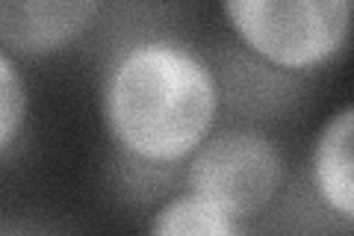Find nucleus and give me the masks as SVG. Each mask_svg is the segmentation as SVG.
Instances as JSON below:
<instances>
[{"instance_id": "obj_5", "label": "nucleus", "mask_w": 354, "mask_h": 236, "mask_svg": "<svg viewBox=\"0 0 354 236\" xmlns=\"http://www.w3.org/2000/svg\"><path fill=\"white\" fill-rule=\"evenodd\" d=\"M351 136H354V107L346 104L334 112L313 142V186L322 204L337 212L342 221L354 219V177H351Z\"/></svg>"}, {"instance_id": "obj_4", "label": "nucleus", "mask_w": 354, "mask_h": 236, "mask_svg": "<svg viewBox=\"0 0 354 236\" xmlns=\"http://www.w3.org/2000/svg\"><path fill=\"white\" fill-rule=\"evenodd\" d=\"M101 3L92 0H0V44L24 56H48L92 24Z\"/></svg>"}, {"instance_id": "obj_6", "label": "nucleus", "mask_w": 354, "mask_h": 236, "mask_svg": "<svg viewBox=\"0 0 354 236\" xmlns=\"http://www.w3.org/2000/svg\"><path fill=\"white\" fill-rule=\"evenodd\" d=\"M148 236H239L236 219L192 192L171 198L153 216Z\"/></svg>"}, {"instance_id": "obj_2", "label": "nucleus", "mask_w": 354, "mask_h": 236, "mask_svg": "<svg viewBox=\"0 0 354 236\" xmlns=\"http://www.w3.org/2000/svg\"><path fill=\"white\" fill-rule=\"evenodd\" d=\"M221 12L254 53L290 71L328 62L351 30L348 0H227Z\"/></svg>"}, {"instance_id": "obj_1", "label": "nucleus", "mask_w": 354, "mask_h": 236, "mask_svg": "<svg viewBox=\"0 0 354 236\" xmlns=\"http://www.w3.org/2000/svg\"><path fill=\"white\" fill-rule=\"evenodd\" d=\"M218 112L209 65L177 39H145L115 60L104 86L113 142L136 160L177 163L207 142Z\"/></svg>"}, {"instance_id": "obj_3", "label": "nucleus", "mask_w": 354, "mask_h": 236, "mask_svg": "<svg viewBox=\"0 0 354 236\" xmlns=\"http://www.w3.org/2000/svg\"><path fill=\"white\" fill-rule=\"evenodd\" d=\"M283 181L278 148L257 130H227L201 142L189 160V192L225 210L230 219L260 212Z\"/></svg>"}, {"instance_id": "obj_7", "label": "nucleus", "mask_w": 354, "mask_h": 236, "mask_svg": "<svg viewBox=\"0 0 354 236\" xmlns=\"http://www.w3.org/2000/svg\"><path fill=\"white\" fill-rule=\"evenodd\" d=\"M27 116V86L21 80L15 62L0 48V154L15 142Z\"/></svg>"}]
</instances>
